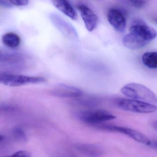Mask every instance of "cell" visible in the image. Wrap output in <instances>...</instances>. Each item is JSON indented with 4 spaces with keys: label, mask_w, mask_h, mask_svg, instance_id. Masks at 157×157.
Wrapping results in <instances>:
<instances>
[{
    "label": "cell",
    "mask_w": 157,
    "mask_h": 157,
    "mask_svg": "<svg viewBox=\"0 0 157 157\" xmlns=\"http://www.w3.org/2000/svg\"><path fill=\"white\" fill-rule=\"evenodd\" d=\"M143 64L150 69L157 68V52H147L142 57Z\"/></svg>",
    "instance_id": "cell-15"
},
{
    "label": "cell",
    "mask_w": 157,
    "mask_h": 157,
    "mask_svg": "<svg viewBox=\"0 0 157 157\" xmlns=\"http://www.w3.org/2000/svg\"><path fill=\"white\" fill-rule=\"evenodd\" d=\"M120 108L130 112L138 113H150L157 111V106L131 99L120 98L116 101Z\"/></svg>",
    "instance_id": "cell-3"
},
{
    "label": "cell",
    "mask_w": 157,
    "mask_h": 157,
    "mask_svg": "<svg viewBox=\"0 0 157 157\" xmlns=\"http://www.w3.org/2000/svg\"><path fill=\"white\" fill-rule=\"evenodd\" d=\"M0 6L6 8H11L13 6L12 4L11 1L7 0H0Z\"/></svg>",
    "instance_id": "cell-20"
},
{
    "label": "cell",
    "mask_w": 157,
    "mask_h": 157,
    "mask_svg": "<svg viewBox=\"0 0 157 157\" xmlns=\"http://www.w3.org/2000/svg\"><path fill=\"white\" fill-rule=\"evenodd\" d=\"M50 18L55 27L65 37L71 40H78V33L71 24L56 13H52Z\"/></svg>",
    "instance_id": "cell-6"
},
{
    "label": "cell",
    "mask_w": 157,
    "mask_h": 157,
    "mask_svg": "<svg viewBox=\"0 0 157 157\" xmlns=\"http://www.w3.org/2000/svg\"><path fill=\"white\" fill-rule=\"evenodd\" d=\"M155 21L156 23L157 24V19H155Z\"/></svg>",
    "instance_id": "cell-24"
},
{
    "label": "cell",
    "mask_w": 157,
    "mask_h": 157,
    "mask_svg": "<svg viewBox=\"0 0 157 157\" xmlns=\"http://www.w3.org/2000/svg\"><path fill=\"white\" fill-rule=\"evenodd\" d=\"M130 32L148 43L157 37L155 29L148 26L141 18H136L132 21L130 28Z\"/></svg>",
    "instance_id": "cell-4"
},
{
    "label": "cell",
    "mask_w": 157,
    "mask_h": 157,
    "mask_svg": "<svg viewBox=\"0 0 157 157\" xmlns=\"http://www.w3.org/2000/svg\"><path fill=\"white\" fill-rule=\"evenodd\" d=\"M53 96L58 97H78L82 95V91L79 88L64 84L56 85L51 90Z\"/></svg>",
    "instance_id": "cell-10"
},
{
    "label": "cell",
    "mask_w": 157,
    "mask_h": 157,
    "mask_svg": "<svg viewBox=\"0 0 157 157\" xmlns=\"http://www.w3.org/2000/svg\"><path fill=\"white\" fill-rule=\"evenodd\" d=\"M75 147L81 153L90 157H100L103 154L102 148L95 145L77 143Z\"/></svg>",
    "instance_id": "cell-13"
},
{
    "label": "cell",
    "mask_w": 157,
    "mask_h": 157,
    "mask_svg": "<svg viewBox=\"0 0 157 157\" xmlns=\"http://www.w3.org/2000/svg\"><path fill=\"white\" fill-rule=\"evenodd\" d=\"M11 2L13 6H25L29 3V1L27 0H11Z\"/></svg>",
    "instance_id": "cell-18"
},
{
    "label": "cell",
    "mask_w": 157,
    "mask_h": 157,
    "mask_svg": "<svg viewBox=\"0 0 157 157\" xmlns=\"http://www.w3.org/2000/svg\"><path fill=\"white\" fill-rule=\"evenodd\" d=\"M153 127L154 129L157 131V121H155L153 123Z\"/></svg>",
    "instance_id": "cell-21"
},
{
    "label": "cell",
    "mask_w": 157,
    "mask_h": 157,
    "mask_svg": "<svg viewBox=\"0 0 157 157\" xmlns=\"http://www.w3.org/2000/svg\"><path fill=\"white\" fill-rule=\"evenodd\" d=\"M2 41L8 48L14 49L19 47L21 43V38L16 33L8 32L2 36Z\"/></svg>",
    "instance_id": "cell-14"
},
{
    "label": "cell",
    "mask_w": 157,
    "mask_h": 157,
    "mask_svg": "<svg viewBox=\"0 0 157 157\" xmlns=\"http://www.w3.org/2000/svg\"><path fill=\"white\" fill-rule=\"evenodd\" d=\"M78 117L81 121L90 124H97L116 119V116L104 110L82 112Z\"/></svg>",
    "instance_id": "cell-5"
},
{
    "label": "cell",
    "mask_w": 157,
    "mask_h": 157,
    "mask_svg": "<svg viewBox=\"0 0 157 157\" xmlns=\"http://www.w3.org/2000/svg\"><path fill=\"white\" fill-rule=\"evenodd\" d=\"M121 91L122 93L131 99L157 106L156 95L144 85L136 83H131L124 86Z\"/></svg>",
    "instance_id": "cell-1"
},
{
    "label": "cell",
    "mask_w": 157,
    "mask_h": 157,
    "mask_svg": "<svg viewBox=\"0 0 157 157\" xmlns=\"http://www.w3.org/2000/svg\"><path fill=\"white\" fill-rule=\"evenodd\" d=\"M3 139V136L2 135H0V142L2 141V140Z\"/></svg>",
    "instance_id": "cell-23"
},
{
    "label": "cell",
    "mask_w": 157,
    "mask_h": 157,
    "mask_svg": "<svg viewBox=\"0 0 157 157\" xmlns=\"http://www.w3.org/2000/svg\"><path fill=\"white\" fill-rule=\"evenodd\" d=\"M100 129L109 131L123 134L140 143L151 146L152 142L144 135L136 130L126 127L115 125H103L99 126Z\"/></svg>",
    "instance_id": "cell-7"
},
{
    "label": "cell",
    "mask_w": 157,
    "mask_h": 157,
    "mask_svg": "<svg viewBox=\"0 0 157 157\" xmlns=\"http://www.w3.org/2000/svg\"><path fill=\"white\" fill-rule=\"evenodd\" d=\"M107 19L111 26L116 31L123 32L125 30L126 26V17L120 9L115 8L110 9L107 14Z\"/></svg>",
    "instance_id": "cell-8"
},
{
    "label": "cell",
    "mask_w": 157,
    "mask_h": 157,
    "mask_svg": "<svg viewBox=\"0 0 157 157\" xmlns=\"http://www.w3.org/2000/svg\"><path fill=\"white\" fill-rule=\"evenodd\" d=\"M52 2L56 8L71 19L74 20L77 19V13L69 1L54 0Z\"/></svg>",
    "instance_id": "cell-12"
},
{
    "label": "cell",
    "mask_w": 157,
    "mask_h": 157,
    "mask_svg": "<svg viewBox=\"0 0 157 157\" xmlns=\"http://www.w3.org/2000/svg\"><path fill=\"white\" fill-rule=\"evenodd\" d=\"M41 77L29 76L6 73H0V84L9 87H19L40 84L46 81Z\"/></svg>",
    "instance_id": "cell-2"
},
{
    "label": "cell",
    "mask_w": 157,
    "mask_h": 157,
    "mask_svg": "<svg viewBox=\"0 0 157 157\" xmlns=\"http://www.w3.org/2000/svg\"><path fill=\"white\" fill-rule=\"evenodd\" d=\"M14 134L17 138L21 140H25L26 138V135L24 132L19 128H15L13 131Z\"/></svg>",
    "instance_id": "cell-19"
},
{
    "label": "cell",
    "mask_w": 157,
    "mask_h": 157,
    "mask_svg": "<svg viewBox=\"0 0 157 157\" xmlns=\"http://www.w3.org/2000/svg\"><path fill=\"white\" fill-rule=\"evenodd\" d=\"M151 145H153L155 147H156V148H157V142H155V143H154V144L151 143Z\"/></svg>",
    "instance_id": "cell-22"
},
{
    "label": "cell",
    "mask_w": 157,
    "mask_h": 157,
    "mask_svg": "<svg viewBox=\"0 0 157 157\" xmlns=\"http://www.w3.org/2000/svg\"><path fill=\"white\" fill-rule=\"evenodd\" d=\"M77 8L86 29L90 32L94 30L98 25L97 15L89 6L83 4L78 5Z\"/></svg>",
    "instance_id": "cell-9"
},
{
    "label": "cell",
    "mask_w": 157,
    "mask_h": 157,
    "mask_svg": "<svg viewBox=\"0 0 157 157\" xmlns=\"http://www.w3.org/2000/svg\"><path fill=\"white\" fill-rule=\"evenodd\" d=\"M123 43L126 48L132 50L142 49L149 43L130 32L124 37Z\"/></svg>",
    "instance_id": "cell-11"
},
{
    "label": "cell",
    "mask_w": 157,
    "mask_h": 157,
    "mask_svg": "<svg viewBox=\"0 0 157 157\" xmlns=\"http://www.w3.org/2000/svg\"><path fill=\"white\" fill-rule=\"evenodd\" d=\"M128 2L131 4L132 6H134L135 8L141 9L144 8L147 3V1L145 0H132V1H128Z\"/></svg>",
    "instance_id": "cell-16"
},
{
    "label": "cell",
    "mask_w": 157,
    "mask_h": 157,
    "mask_svg": "<svg viewBox=\"0 0 157 157\" xmlns=\"http://www.w3.org/2000/svg\"><path fill=\"white\" fill-rule=\"evenodd\" d=\"M3 157H30V155L27 151L21 150L16 152L11 155Z\"/></svg>",
    "instance_id": "cell-17"
}]
</instances>
